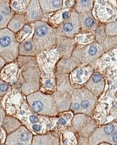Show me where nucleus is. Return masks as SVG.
I'll return each mask as SVG.
<instances>
[{"label":"nucleus","instance_id":"34","mask_svg":"<svg viewBox=\"0 0 117 145\" xmlns=\"http://www.w3.org/2000/svg\"><path fill=\"white\" fill-rule=\"evenodd\" d=\"M33 25L32 24H27L20 31H18L15 35V38L19 43L24 41L33 35Z\"/></svg>","mask_w":117,"mask_h":145},{"label":"nucleus","instance_id":"3","mask_svg":"<svg viewBox=\"0 0 117 145\" xmlns=\"http://www.w3.org/2000/svg\"><path fill=\"white\" fill-rule=\"evenodd\" d=\"M61 59L55 48L39 52L36 60L41 72L40 91L52 94L56 90V65Z\"/></svg>","mask_w":117,"mask_h":145},{"label":"nucleus","instance_id":"2","mask_svg":"<svg viewBox=\"0 0 117 145\" xmlns=\"http://www.w3.org/2000/svg\"><path fill=\"white\" fill-rule=\"evenodd\" d=\"M16 61L19 65L20 72L18 83L14 88L24 96L40 90L41 72L36 57L19 56Z\"/></svg>","mask_w":117,"mask_h":145},{"label":"nucleus","instance_id":"38","mask_svg":"<svg viewBox=\"0 0 117 145\" xmlns=\"http://www.w3.org/2000/svg\"><path fill=\"white\" fill-rule=\"evenodd\" d=\"M70 110L72 111L74 114H81V106H80V103L78 96L77 93L76 89H74V92L71 94V104H70Z\"/></svg>","mask_w":117,"mask_h":145},{"label":"nucleus","instance_id":"23","mask_svg":"<svg viewBox=\"0 0 117 145\" xmlns=\"http://www.w3.org/2000/svg\"><path fill=\"white\" fill-rule=\"evenodd\" d=\"M79 20H80L81 31H83L93 32L99 25V21L93 16L92 12L79 15Z\"/></svg>","mask_w":117,"mask_h":145},{"label":"nucleus","instance_id":"5","mask_svg":"<svg viewBox=\"0 0 117 145\" xmlns=\"http://www.w3.org/2000/svg\"><path fill=\"white\" fill-rule=\"evenodd\" d=\"M33 25L32 40L36 45L37 52L49 50L55 48L57 39L56 29L45 21L36 22Z\"/></svg>","mask_w":117,"mask_h":145},{"label":"nucleus","instance_id":"48","mask_svg":"<svg viewBox=\"0 0 117 145\" xmlns=\"http://www.w3.org/2000/svg\"><path fill=\"white\" fill-rule=\"evenodd\" d=\"M115 96H116V98L117 99V89H116V93H115Z\"/></svg>","mask_w":117,"mask_h":145},{"label":"nucleus","instance_id":"6","mask_svg":"<svg viewBox=\"0 0 117 145\" xmlns=\"http://www.w3.org/2000/svg\"><path fill=\"white\" fill-rule=\"evenodd\" d=\"M20 43L15 35L7 28L0 30V57L6 63L14 62L19 57Z\"/></svg>","mask_w":117,"mask_h":145},{"label":"nucleus","instance_id":"13","mask_svg":"<svg viewBox=\"0 0 117 145\" xmlns=\"http://www.w3.org/2000/svg\"><path fill=\"white\" fill-rule=\"evenodd\" d=\"M116 127L117 123L114 121L97 127L88 138L87 145H98L103 142L107 143L109 138L113 134L115 130L116 129Z\"/></svg>","mask_w":117,"mask_h":145},{"label":"nucleus","instance_id":"20","mask_svg":"<svg viewBox=\"0 0 117 145\" xmlns=\"http://www.w3.org/2000/svg\"><path fill=\"white\" fill-rule=\"evenodd\" d=\"M31 145H61L59 135L55 131L33 136Z\"/></svg>","mask_w":117,"mask_h":145},{"label":"nucleus","instance_id":"36","mask_svg":"<svg viewBox=\"0 0 117 145\" xmlns=\"http://www.w3.org/2000/svg\"><path fill=\"white\" fill-rule=\"evenodd\" d=\"M103 47L105 52H110L112 49L117 46V36H107L105 38L102 44H100Z\"/></svg>","mask_w":117,"mask_h":145},{"label":"nucleus","instance_id":"17","mask_svg":"<svg viewBox=\"0 0 117 145\" xmlns=\"http://www.w3.org/2000/svg\"><path fill=\"white\" fill-rule=\"evenodd\" d=\"M24 15L28 24H35L36 22L45 21V15L42 11L39 0H30Z\"/></svg>","mask_w":117,"mask_h":145},{"label":"nucleus","instance_id":"11","mask_svg":"<svg viewBox=\"0 0 117 145\" xmlns=\"http://www.w3.org/2000/svg\"><path fill=\"white\" fill-rule=\"evenodd\" d=\"M75 89H76L78 99H79V103H80L81 114L92 117L96 107L98 98L95 97L85 87Z\"/></svg>","mask_w":117,"mask_h":145},{"label":"nucleus","instance_id":"24","mask_svg":"<svg viewBox=\"0 0 117 145\" xmlns=\"http://www.w3.org/2000/svg\"><path fill=\"white\" fill-rule=\"evenodd\" d=\"M33 36V35H32ZM32 36L24 41L20 43L19 46V56L20 57H34L38 54L36 45L32 40Z\"/></svg>","mask_w":117,"mask_h":145},{"label":"nucleus","instance_id":"49","mask_svg":"<svg viewBox=\"0 0 117 145\" xmlns=\"http://www.w3.org/2000/svg\"><path fill=\"white\" fill-rule=\"evenodd\" d=\"M113 121H114V122H116V123H117V116H116V119H114Z\"/></svg>","mask_w":117,"mask_h":145},{"label":"nucleus","instance_id":"8","mask_svg":"<svg viewBox=\"0 0 117 145\" xmlns=\"http://www.w3.org/2000/svg\"><path fill=\"white\" fill-rule=\"evenodd\" d=\"M92 14L99 24H107L117 20V1H94Z\"/></svg>","mask_w":117,"mask_h":145},{"label":"nucleus","instance_id":"12","mask_svg":"<svg viewBox=\"0 0 117 145\" xmlns=\"http://www.w3.org/2000/svg\"><path fill=\"white\" fill-rule=\"evenodd\" d=\"M81 31L79 15L73 10L71 15L67 20L56 29L57 35L64 36L68 38H74V36Z\"/></svg>","mask_w":117,"mask_h":145},{"label":"nucleus","instance_id":"37","mask_svg":"<svg viewBox=\"0 0 117 145\" xmlns=\"http://www.w3.org/2000/svg\"><path fill=\"white\" fill-rule=\"evenodd\" d=\"M93 34H94L95 39V42L101 44L103 40H105V38L107 37L106 31H105V24H99L98 27L93 31Z\"/></svg>","mask_w":117,"mask_h":145},{"label":"nucleus","instance_id":"7","mask_svg":"<svg viewBox=\"0 0 117 145\" xmlns=\"http://www.w3.org/2000/svg\"><path fill=\"white\" fill-rule=\"evenodd\" d=\"M104 53L105 52L103 47L99 43L95 42L85 46L76 44L71 57L76 59L82 65H93L104 55Z\"/></svg>","mask_w":117,"mask_h":145},{"label":"nucleus","instance_id":"10","mask_svg":"<svg viewBox=\"0 0 117 145\" xmlns=\"http://www.w3.org/2000/svg\"><path fill=\"white\" fill-rule=\"evenodd\" d=\"M95 71L94 68L91 65H79L74 69L70 74L69 78L70 83L74 89H80L85 86V85L91 78Z\"/></svg>","mask_w":117,"mask_h":145},{"label":"nucleus","instance_id":"45","mask_svg":"<svg viewBox=\"0 0 117 145\" xmlns=\"http://www.w3.org/2000/svg\"><path fill=\"white\" fill-rule=\"evenodd\" d=\"M6 115H7V114H6V111L4 110V109L3 108V106H0V127L2 126L3 121Z\"/></svg>","mask_w":117,"mask_h":145},{"label":"nucleus","instance_id":"41","mask_svg":"<svg viewBox=\"0 0 117 145\" xmlns=\"http://www.w3.org/2000/svg\"><path fill=\"white\" fill-rule=\"evenodd\" d=\"M5 145H27L24 143H21L19 140H17L14 136L11 135H7Z\"/></svg>","mask_w":117,"mask_h":145},{"label":"nucleus","instance_id":"31","mask_svg":"<svg viewBox=\"0 0 117 145\" xmlns=\"http://www.w3.org/2000/svg\"><path fill=\"white\" fill-rule=\"evenodd\" d=\"M61 145H78L76 134L71 128H68L59 133Z\"/></svg>","mask_w":117,"mask_h":145},{"label":"nucleus","instance_id":"51","mask_svg":"<svg viewBox=\"0 0 117 145\" xmlns=\"http://www.w3.org/2000/svg\"><path fill=\"white\" fill-rule=\"evenodd\" d=\"M0 145H5V144H0Z\"/></svg>","mask_w":117,"mask_h":145},{"label":"nucleus","instance_id":"42","mask_svg":"<svg viewBox=\"0 0 117 145\" xmlns=\"http://www.w3.org/2000/svg\"><path fill=\"white\" fill-rule=\"evenodd\" d=\"M76 1L74 0H63L62 1V9L65 10H74Z\"/></svg>","mask_w":117,"mask_h":145},{"label":"nucleus","instance_id":"28","mask_svg":"<svg viewBox=\"0 0 117 145\" xmlns=\"http://www.w3.org/2000/svg\"><path fill=\"white\" fill-rule=\"evenodd\" d=\"M21 126H22V123L17 118H15L12 115L7 114L3 121L1 127L5 131L7 135H10L18 128H20Z\"/></svg>","mask_w":117,"mask_h":145},{"label":"nucleus","instance_id":"43","mask_svg":"<svg viewBox=\"0 0 117 145\" xmlns=\"http://www.w3.org/2000/svg\"><path fill=\"white\" fill-rule=\"evenodd\" d=\"M107 143L112 145H117V127L116 129L115 130V131L113 132V134L111 135V137L109 138Z\"/></svg>","mask_w":117,"mask_h":145},{"label":"nucleus","instance_id":"25","mask_svg":"<svg viewBox=\"0 0 117 145\" xmlns=\"http://www.w3.org/2000/svg\"><path fill=\"white\" fill-rule=\"evenodd\" d=\"M56 90L72 94L74 88L70 83L69 74H56Z\"/></svg>","mask_w":117,"mask_h":145},{"label":"nucleus","instance_id":"50","mask_svg":"<svg viewBox=\"0 0 117 145\" xmlns=\"http://www.w3.org/2000/svg\"><path fill=\"white\" fill-rule=\"evenodd\" d=\"M0 106H2V103H1V99H0Z\"/></svg>","mask_w":117,"mask_h":145},{"label":"nucleus","instance_id":"1","mask_svg":"<svg viewBox=\"0 0 117 145\" xmlns=\"http://www.w3.org/2000/svg\"><path fill=\"white\" fill-rule=\"evenodd\" d=\"M1 103L6 114L17 118L22 125L25 126L28 130H30L32 125L43 123L49 118L33 113L27 103L26 96L14 87L1 99Z\"/></svg>","mask_w":117,"mask_h":145},{"label":"nucleus","instance_id":"29","mask_svg":"<svg viewBox=\"0 0 117 145\" xmlns=\"http://www.w3.org/2000/svg\"><path fill=\"white\" fill-rule=\"evenodd\" d=\"M11 135L14 136L17 140H19L21 143H24L27 145H31L33 139V134L25 126H21L20 128L12 132Z\"/></svg>","mask_w":117,"mask_h":145},{"label":"nucleus","instance_id":"18","mask_svg":"<svg viewBox=\"0 0 117 145\" xmlns=\"http://www.w3.org/2000/svg\"><path fill=\"white\" fill-rule=\"evenodd\" d=\"M73 10H61L56 11L54 13H52L49 16H45V22L49 24L53 28H58L59 27L62 25L66 22L71 15V12Z\"/></svg>","mask_w":117,"mask_h":145},{"label":"nucleus","instance_id":"30","mask_svg":"<svg viewBox=\"0 0 117 145\" xmlns=\"http://www.w3.org/2000/svg\"><path fill=\"white\" fill-rule=\"evenodd\" d=\"M74 39L76 42L77 45H81V46L89 45L92 43L95 42V39L92 31H80L74 36Z\"/></svg>","mask_w":117,"mask_h":145},{"label":"nucleus","instance_id":"21","mask_svg":"<svg viewBox=\"0 0 117 145\" xmlns=\"http://www.w3.org/2000/svg\"><path fill=\"white\" fill-rule=\"evenodd\" d=\"M79 65H81L74 57L61 58L57 63L56 74H70Z\"/></svg>","mask_w":117,"mask_h":145},{"label":"nucleus","instance_id":"44","mask_svg":"<svg viewBox=\"0 0 117 145\" xmlns=\"http://www.w3.org/2000/svg\"><path fill=\"white\" fill-rule=\"evenodd\" d=\"M7 134L6 133V131L3 129L2 127H0V144H4L7 140Z\"/></svg>","mask_w":117,"mask_h":145},{"label":"nucleus","instance_id":"33","mask_svg":"<svg viewBox=\"0 0 117 145\" xmlns=\"http://www.w3.org/2000/svg\"><path fill=\"white\" fill-rule=\"evenodd\" d=\"M30 0H10V7L14 14H24Z\"/></svg>","mask_w":117,"mask_h":145},{"label":"nucleus","instance_id":"47","mask_svg":"<svg viewBox=\"0 0 117 145\" xmlns=\"http://www.w3.org/2000/svg\"><path fill=\"white\" fill-rule=\"evenodd\" d=\"M98 145H112L110 144H108V143H106V142H103V143H101V144H99Z\"/></svg>","mask_w":117,"mask_h":145},{"label":"nucleus","instance_id":"15","mask_svg":"<svg viewBox=\"0 0 117 145\" xmlns=\"http://www.w3.org/2000/svg\"><path fill=\"white\" fill-rule=\"evenodd\" d=\"M76 46V42L73 38H68L57 34L55 48L61 58L71 57L73 51Z\"/></svg>","mask_w":117,"mask_h":145},{"label":"nucleus","instance_id":"22","mask_svg":"<svg viewBox=\"0 0 117 145\" xmlns=\"http://www.w3.org/2000/svg\"><path fill=\"white\" fill-rule=\"evenodd\" d=\"M74 114L70 110L59 113L56 117V128L53 131H55L59 135V133H61V131L68 129V128H70L71 121L74 117Z\"/></svg>","mask_w":117,"mask_h":145},{"label":"nucleus","instance_id":"16","mask_svg":"<svg viewBox=\"0 0 117 145\" xmlns=\"http://www.w3.org/2000/svg\"><path fill=\"white\" fill-rule=\"evenodd\" d=\"M19 72L20 68L16 61L14 62L7 63L0 72V78L13 87H15L19 80Z\"/></svg>","mask_w":117,"mask_h":145},{"label":"nucleus","instance_id":"9","mask_svg":"<svg viewBox=\"0 0 117 145\" xmlns=\"http://www.w3.org/2000/svg\"><path fill=\"white\" fill-rule=\"evenodd\" d=\"M97 127L95 121L91 116L83 114H74L70 128L77 136L89 138Z\"/></svg>","mask_w":117,"mask_h":145},{"label":"nucleus","instance_id":"39","mask_svg":"<svg viewBox=\"0 0 117 145\" xmlns=\"http://www.w3.org/2000/svg\"><path fill=\"white\" fill-rule=\"evenodd\" d=\"M105 31L107 36H117L116 22H112L105 24Z\"/></svg>","mask_w":117,"mask_h":145},{"label":"nucleus","instance_id":"46","mask_svg":"<svg viewBox=\"0 0 117 145\" xmlns=\"http://www.w3.org/2000/svg\"><path fill=\"white\" fill-rule=\"evenodd\" d=\"M6 61L2 58V57H0V72L2 71V69H3V68L6 65Z\"/></svg>","mask_w":117,"mask_h":145},{"label":"nucleus","instance_id":"26","mask_svg":"<svg viewBox=\"0 0 117 145\" xmlns=\"http://www.w3.org/2000/svg\"><path fill=\"white\" fill-rule=\"evenodd\" d=\"M42 11L45 16L62 9L61 0H39Z\"/></svg>","mask_w":117,"mask_h":145},{"label":"nucleus","instance_id":"14","mask_svg":"<svg viewBox=\"0 0 117 145\" xmlns=\"http://www.w3.org/2000/svg\"><path fill=\"white\" fill-rule=\"evenodd\" d=\"M105 86L106 81L104 76L103 75L102 72L95 70L84 87L99 99L104 93Z\"/></svg>","mask_w":117,"mask_h":145},{"label":"nucleus","instance_id":"4","mask_svg":"<svg viewBox=\"0 0 117 145\" xmlns=\"http://www.w3.org/2000/svg\"><path fill=\"white\" fill-rule=\"evenodd\" d=\"M26 100L32 111L38 115L56 117L59 114L53 94L43 93L38 90L27 95Z\"/></svg>","mask_w":117,"mask_h":145},{"label":"nucleus","instance_id":"35","mask_svg":"<svg viewBox=\"0 0 117 145\" xmlns=\"http://www.w3.org/2000/svg\"><path fill=\"white\" fill-rule=\"evenodd\" d=\"M0 14L10 20L14 16L10 7V0H0Z\"/></svg>","mask_w":117,"mask_h":145},{"label":"nucleus","instance_id":"19","mask_svg":"<svg viewBox=\"0 0 117 145\" xmlns=\"http://www.w3.org/2000/svg\"><path fill=\"white\" fill-rule=\"evenodd\" d=\"M52 94L55 101L58 113L70 110L71 104V94L57 90H55Z\"/></svg>","mask_w":117,"mask_h":145},{"label":"nucleus","instance_id":"27","mask_svg":"<svg viewBox=\"0 0 117 145\" xmlns=\"http://www.w3.org/2000/svg\"><path fill=\"white\" fill-rule=\"evenodd\" d=\"M28 24L24 14H14L9 21L7 28L14 34L20 31Z\"/></svg>","mask_w":117,"mask_h":145},{"label":"nucleus","instance_id":"32","mask_svg":"<svg viewBox=\"0 0 117 145\" xmlns=\"http://www.w3.org/2000/svg\"><path fill=\"white\" fill-rule=\"evenodd\" d=\"M94 7L93 0H78L75 3L74 10L76 11L78 15L91 13Z\"/></svg>","mask_w":117,"mask_h":145},{"label":"nucleus","instance_id":"40","mask_svg":"<svg viewBox=\"0 0 117 145\" xmlns=\"http://www.w3.org/2000/svg\"><path fill=\"white\" fill-rule=\"evenodd\" d=\"M12 87L13 86H11L10 84L7 83L0 78V99H3L4 96L9 93Z\"/></svg>","mask_w":117,"mask_h":145}]
</instances>
